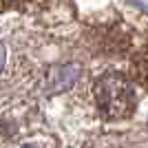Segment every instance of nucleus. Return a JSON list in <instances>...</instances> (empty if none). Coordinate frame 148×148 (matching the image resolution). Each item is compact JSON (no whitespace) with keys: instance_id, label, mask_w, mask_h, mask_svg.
I'll return each mask as SVG.
<instances>
[{"instance_id":"obj_5","label":"nucleus","mask_w":148,"mask_h":148,"mask_svg":"<svg viewBox=\"0 0 148 148\" xmlns=\"http://www.w3.org/2000/svg\"><path fill=\"white\" fill-rule=\"evenodd\" d=\"M22 148H40V146H36V144H27V146H22Z\"/></svg>"},{"instance_id":"obj_2","label":"nucleus","mask_w":148,"mask_h":148,"mask_svg":"<svg viewBox=\"0 0 148 148\" xmlns=\"http://www.w3.org/2000/svg\"><path fill=\"white\" fill-rule=\"evenodd\" d=\"M77 75H80V69L75 66V64H58L47 75V88H49V93L69 91L75 84Z\"/></svg>"},{"instance_id":"obj_3","label":"nucleus","mask_w":148,"mask_h":148,"mask_svg":"<svg viewBox=\"0 0 148 148\" xmlns=\"http://www.w3.org/2000/svg\"><path fill=\"white\" fill-rule=\"evenodd\" d=\"M133 77H135L139 84H144V86H148V53H144V56H137L135 62H133Z\"/></svg>"},{"instance_id":"obj_1","label":"nucleus","mask_w":148,"mask_h":148,"mask_svg":"<svg viewBox=\"0 0 148 148\" xmlns=\"http://www.w3.org/2000/svg\"><path fill=\"white\" fill-rule=\"evenodd\" d=\"M95 104L106 119H124L135 111L137 95L130 80L122 73H106L95 82Z\"/></svg>"},{"instance_id":"obj_4","label":"nucleus","mask_w":148,"mask_h":148,"mask_svg":"<svg viewBox=\"0 0 148 148\" xmlns=\"http://www.w3.org/2000/svg\"><path fill=\"white\" fill-rule=\"evenodd\" d=\"M2 66H5V47L0 44V71H2Z\"/></svg>"},{"instance_id":"obj_6","label":"nucleus","mask_w":148,"mask_h":148,"mask_svg":"<svg viewBox=\"0 0 148 148\" xmlns=\"http://www.w3.org/2000/svg\"><path fill=\"white\" fill-rule=\"evenodd\" d=\"M9 2H20V0H9Z\"/></svg>"}]
</instances>
